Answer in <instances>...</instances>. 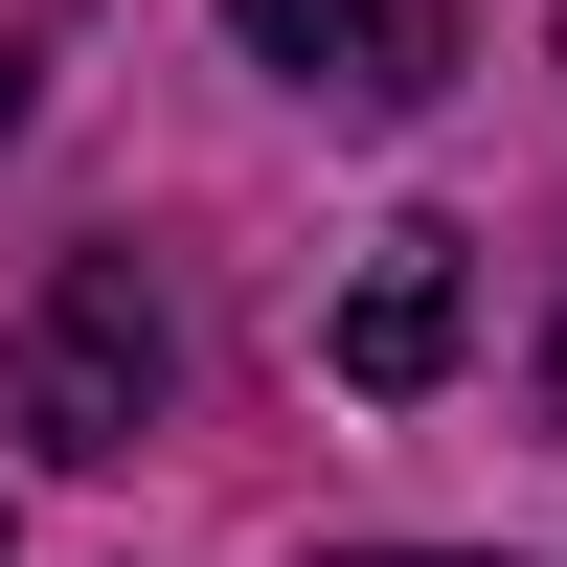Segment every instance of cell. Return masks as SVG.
<instances>
[{"label": "cell", "instance_id": "cell-1", "mask_svg": "<svg viewBox=\"0 0 567 567\" xmlns=\"http://www.w3.org/2000/svg\"><path fill=\"white\" fill-rule=\"evenodd\" d=\"M159 296H136V250H91L69 296H45V341H23V432L45 454H136V409H159Z\"/></svg>", "mask_w": 567, "mask_h": 567}, {"label": "cell", "instance_id": "cell-2", "mask_svg": "<svg viewBox=\"0 0 567 567\" xmlns=\"http://www.w3.org/2000/svg\"><path fill=\"white\" fill-rule=\"evenodd\" d=\"M250 23L272 91H318V114H432L454 91V0H227Z\"/></svg>", "mask_w": 567, "mask_h": 567}, {"label": "cell", "instance_id": "cell-3", "mask_svg": "<svg viewBox=\"0 0 567 567\" xmlns=\"http://www.w3.org/2000/svg\"><path fill=\"white\" fill-rule=\"evenodd\" d=\"M454 318H477V272H454V227H386V250H363V296H341V386H363V409L454 386Z\"/></svg>", "mask_w": 567, "mask_h": 567}, {"label": "cell", "instance_id": "cell-4", "mask_svg": "<svg viewBox=\"0 0 567 567\" xmlns=\"http://www.w3.org/2000/svg\"><path fill=\"white\" fill-rule=\"evenodd\" d=\"M341 567H477V545H341Z\"/></svg>", "mask_w": 567, "mask_h": 567}, {"label": "cell", "instance_id": "cell-5", "mask_svg": "<svg viewBox=\"0 0 567 567\" xmlns=\"http://www.w3.org/2000/svg\"><path fill=\"white\" fill-rule=\"evenodd\" d=\"M545 409H567V318H545Z\"/></svg>", "mask_w": 567, "mask_h": 567}, {"label": "cell", "instance_id": "cell-6", "mask_svg": "<svg viewBox=\"0 0 567 567\" xmlns=\"http://www.w3.org/2000/svg\"><path fill=\"white\" fill-rule=\"evenodd\" d=\"M0 136H23V69H0Z\"/></svg>", "mask_w": 567, "mask_h": 567}]
</instances>
